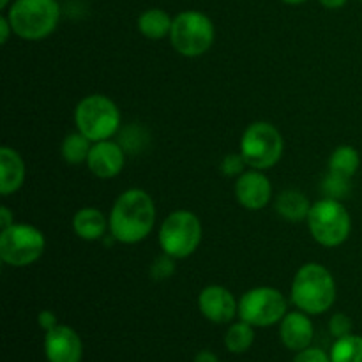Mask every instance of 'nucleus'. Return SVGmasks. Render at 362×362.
<instances>
[{"label":"nucleus","instance_id":"nucleus-1","mask_svg":"<svg viewBox=\"0 0 362 362\" xmlns=\"http://www.w3.org/2000/svg\"><path fill=\"white\" fill-rule=\"evenodd\" d=\"M156 204L147 191L131 187L119 194L110 211V235L120 244L141 243L152 233L156 225Z\"/></svg>","mask_w":362,"mask_h":362},{"label":"nucleus","instance_id":"nucleus-2","mask_svg":"<svg viewBox=\"0 0 362 362\" xmlns=\"http://www.w3.org/2000/svg\"><path fill=\"white\" fill-rule=\"evenodd\" d=\"M338 288L334 276L320 264H304L293 276L290 299L297 310L308 315H322L334 304Z\"/></svg>","mask_w":362,"mask_h":362},{"label":"nucleus","instance_id":"nucleus-3","mask_svg":"<svg viewBox=\"0 0 362 362\" xmlns=\"http://www.w3.org/2000/svg\"><path fill=\"white\" fill-rule=\"evenodd\" d=\"M6 16L14 35L25 41H41L55 32L60 6L59 0H14Z\"/></svg>","mask_w":362,"mask_h":362},{"label":"nucleus","instance_id":"nucleus-4","mask_svg":"<svg viewBox=\"0 0 362 362\" xmlns=\"http://www.w3.org/2000/svg\"><path fill=\"white\" fill-rule=\"evenodd\" d=\"M120 110L113 99L105 94L85 95L74 108V124L92 144L112 140L120 127Z\"/></svg>","mask_w":362,"mask_h":362},{"label":"nucleus","instance_id":"nucleus-5","mask_svg":"<svg viewBox=\"0 0 362 362\" xmlns=\"http://www.w3.org/2000/svg\"><path fill=\"white\" fill-rule=\"evenodd\" d=\"M308 228L311 237L324 247H338L349 240L352 232V218L341 200L322 198L311 205L308 214Z\"/></svg>","mask_w":362,"mask_h":362},{"label":"nucleus","instance_id":"nucleus-6","mask_svg":"<svg viewBox=\"0 0 362 362\" xmlns=\"http://www.w3.org/2000/svg\"><path fill=\"white\" fill-rule=\"evenodd\" d=\"M216 28L211 18L200 11H182L173 18L170 42L179 55L197 59L212 48Z\"/></svg>","mask_w":362,"mask_h":362},{"label":"nucleus","instance_id":"nucleus-7","mask_svg":"<svg viewBox=\"0 0 362 362\" xmlns=\"http://www.w3.org/2000/svg\"><path fill=\"white\" fill-rule=\"evenodd\" d=\"M202 223L194 212L180 209L165 218L159 226V246L161 251L175 260L191 257L202 243Z\"/></svg>","mask_w":362,"mask_h":362},{"label":"nucleus","instance_id":"nucleus-8","mask_svg":"<svg viewBox=\"0 0 362 362\" xmlns=\"http://www.w3.org/2000/svg\"><path fill=\"white\" fill-rule=\"evenodd\" d=\"M285 151V140L276 126L265 120L250 124L240 138V154L250 168L271 170L279 163Z\"/></svg>","mask_w":362,"mask_h":362},{"label":"nucleus","instance_id":"nucleus-9","mask_svg":"<svg viewBox=\"0 0 362 362\" xmlns=\"http://www.w3.org/2000/svg\"><path fill=\"white\" fill-rule=\"evenodd\" d=\"M45 233L28 223H14L0 230V260L11 267H28L42 257Z\"/></svg>","mask_w":362,"mask_h":362},{"label":"nucleus","instance_id":"nucleus-10","mask_svg":"<svg viewBox=\"0 0 362 362\" xmlns=\"http://www.w3.org/2000/svg\"><path fill=\"white\" fill-rule=\"evenodd\" d=\"M285 296L272 286H257L240 297L239 318L253 327H271L279 324L286 315Z\"/></svg>","mask_w":362,"mask_h":362},{"label":"nucleus","instance_id":"nucleus-11","mask_svg":"<svg viewBox=\"0 0 362 362\" xmlns=\"http://www.w3.org/2000/svg\"><path fill=\"white\" fill-rule=\"evenodd\" d=\"M235 200L246 211H262L272 198V184L262 170H247L235 179Z\"/></svg>","mask_w":362,"mask_h":362},{"label":"nucleus","instance_id":"nucleus-12","mask_svg":"<svg viewBox=\"0 0 362 362\" xmlns=\"http://www.w3.org/2000/svg\"><path fill=\"white\" fill-rule=\"evenodd\" d=\"M198 310L212 324H228L239 315V300L225 286L209 285L198 296Z\"/></svg>","mask_w":362,"mask_h":362},{"label":"nucleus","instance_id":"nucleus-13","mask_svg":"<svg viewBox=\"0 0 362 362\" xmlns=\"http://www.w3.org/2000/svg\"><path fill=\"white\" fill-rule=\"evenodd\" d=\"M126 148L113 140H103L92 144L87 158V166L98 179H113L126 166Z\"/></svg>","mask_w":362,"mask_h":362},{"label":"nucleus","instance_id":"nucleus-14","mask_svg":"<svg viewBox=\"0 0 362 362\" xmlns=\"http://www.w3.org/2000/svg\"><path fill=\"white\" fill-rule=\"evenodd\" d=\"M45 354L48 362H81L83 343L74 329L59 324L45 334Z\"/></svg>","mask_w":362,"mask_h":362},{"label":"nucleus","instance_id":"nucleus-15","mask_svg":"<svg viewBox=\"0 0 362 362\" xmlns=\"http://www.w3.org/2000/svg\"><path fill=\"white\" fill-rule=\"evenodd\" d=\"M315 327L311 324L310 315L304 311H292L286 313L285 318L279 322V338L288 350L300 352L308 349L313 341Z\"/></svg>","mask_w":362,"mask_h":362},{"label":"nucleus","instance_id":"nucleus-16","mask_svg":"<svg viewBox=\"0 0 362 362\" xmlns=\"http://www.w3.org/2000/svg\"><path fill=\"white\" fill-rule=\"evenodd\" d=\"M25 161L13 147H0V194L9 197L16 193L25 182Z\"/></svg>","mask_w":362,"mask_h":362},{"label":"nucleus","instance_id":"nucleus-17","mask_svg":"<svg viewBox=\"0 0 362 362\" xmlns=\"http://www.w3.org/2000/svg\"><path fill=\"white\" fill-rule=\"evenodd\" d=\"M73 230L81 240L94 243L105 237L106 230H110V221L99 209L83 207L73 216Z\"/></svg>","mask_w":362,"mask_h":362},{"label":"nucleus","instance_id":"nucleus-18","mask_svg":"<svg viewBox=\"0 0 362 362\" xmlns=\"http://www.w3.org/2000/svg\"><path fill=\"white\" fill-rule=\"evenodd\" d=\"M311 205L313 204L308 200L306 194L297 189H286L276 198V212L290 223L306 221Z\"/></svg>","mask_w":362,"mask_h":362},{"label":"nucleus","instance_id":"nucleus-19","mask_svg":"<svg viewBox=\"0 0 362 362\" xmlns=\"http://www.w3.org/2000/svg\"><path fill=\"white\" fill-rule=\"evenodd\" d=\"M172 25L173 18H170V14L159 7L144 11L136 21L140 34L151 41H161V39L168 37L170 32H172Z\"/></svg>","mask_w":362,"mask_h":362},{"label":"nucleus","instance_id":"nucleus-20","mask_svg":"<svg viewBox=\"0 0 362 362\" xmlns=\"http://www.w3.org/2000/svg\"><path fill=\"white\" fill-rule=\"evenodd\" d=\"M359 151L352 145H339L329 158V173L343 177V179L352 180V177L359 172Z\"/></svg>","mask_w":362,"mask_h":362},{"label":"nucleus","instance_id":"nucleus-21","mask_svg":"<svg viewBox=\"0 0 362 362\" xmlns=\"http://www.w3.org/2000/svg\"><path fill=\"white\" fill-rule=\"evenodd\" d=\"M92 148V141L80 131L69 133L62 141V158L67 165H81L87 163L88 152Z\"/></svg>","mask_w":362,"mask_h":362},{"label":"nucleus","instance_id":"nucleus-22","mask_svg":"<svg viewBox=\"0 0 362 362\" xmlns=\"http://www.w3.org/2000/svg\"><path fill=\"white\" fill-rule=\"evenodd\" d=\"M255 343V327L247 322L240 320L230 325L225 336V346L232 354H244L251 349Z\"/></svg>","mask_w":362,"mask_h":362},{"label":"nucleus","instance_id":"nucleus-23","mask_svg":"<svg viewBox=\"0 0 362 362\" xmlns=\"http://www.w3.org/2000/svg\"><path fill=\"white\" fill-rule=\"evenodd\" d=\"M331 362H362V336L350 334L336 339L331 349Z\"/></svg>","mask_w":362,"mask_h":362},{"label":"nucleus","instance_id":"nucleus-24","mask_svg":"<svg viewBox=\"0 0 362 362\" xmlns=\"http://www.w3.org/2000/svg\"><path fill=\"white\" fill-rule=\"evenodd\" d=\"M322 191H324L327 198L343 200L350 193V179H343V177L329 173L324 179V182H322Z\"/></svg>","mask_w":362,"mask_h":362},{"label":"nucleus","instance_id":"nucleus-25","mask_svg":"<svg viewBox=\"0 0 362 362\" xmlns=\"http://www.w3.org/2000/svg\"><path fill=\"white\" fill-rule=\"evenodd\" d=\"M173 272H175V258L168 257V255L165 253H163V257H159L151 267V276L156 281L168 279Z\"/></svg>","mask_w":362,"mask_h":362},{"label":"nucleus","instance_id":"nucleus-26","mask_svg":"<svg viewBox=\"0 0 362 362\" xmlns=\"http://www.w3.org/2000/svg\"><path fill=\"white\" fill-rule=\"evenodd\" d=\"M352 329H354L352 318L345 313L332 315L331 322H329V331H331V334L334 336L336 339L350 336L352 334Z\"/></svg>","mask_w":362,"mask_h":362},{"label":"nucleus","instance_id":"nucleus-27","mask_svg":"<svg viewBox=\"0 0 362 362\" xmlns=\"http://www.w3.org/2000/svg\"><path fill=\"white\" fill-rule=\"evenodd\" d=\"M246 161H244L243 154L240 152H235V154H226L221 161V172L223 175L226 177H239L244 173V168H246Z\"/></svg>","mask_w":362,"mask_h":362},{"label":"nucleus","instance_id":"nucleus-28","mask_svg":"<svg viewBox=\"0 0 362 362\" xmlns=\"http://www.w3.org/2000/svg\"><path fill=\"white\" fill-rule=\"evenodd\" d=\"M293 362H331V356H327V354L320 349L308 346V349L297 352Z\"/></svg>","mask_w":362,"mask_h":362},{"label":"nucleus","instance_id":"nucleus-29","mask_svg":"<svg viewBox=\"0 0 362 362\" xmlns=\"http://www.w3.org/2000/svg\"><path fill=\"white\" fill-rule=\"evenodd\" d=\"M37 324L42 331L48 332V331H52L53 327H57V325H59V322H57V317L53 311L45 310L37 315Z\"/></svg>","mask_w":362,"mask_h":362},{"label":"nucleus","instance_id":"nucleus-30","mask_svg":"<svg viewBox=\"0 0 362 362\" xmlns=\"http://www.w3.org/2000/svg\"><path fill=\"white\" fill-rule=\"evenodd\" d=\"M11 34H14L13 27H11L9 18L4 14V16H0V45H6L9 41Z\"/></svg>","mask_w":362,"mask_h":362},{"label":"nucleus","instance_id":"nucleus-31","mask_svg":"<svg viewBox=\"0 0 362 362\" xmlns=\"http://www.w3.org/2000/svg\"><path fill=\"white\" fill-rule=\"evenodd\" d=\"M14 225V214L9 211V207L2 205L0 207V230H6Z\"/></svg>","mask_w":362,"mask_h":362},{"label":"nucleus","instance_id":"nucleus-32","mask_svg":"<svg viewBox=\"0 0 362 362\" xmlns=\"http://www.w3.org/2000/svg\"><path fill=\"white\" fill-rule=\"evenodd\" d=\"M194 362H219V359L216 354L209 352V350H202V352H198L197 357H194Z\"/></svg>","mask_w":362,"mask_h":362},{"label":"nucleus","instance_id":"nucleus-33","mask_svg":"<svg viewBox=\"0 0 362 362\" xmlns=\"http://www.w3.org/2000/svg\"><path fill=\"white\" fill-rule=\"evenodd\" d=\"M318 2L322 4V6L325 7V9H341L343 6H345L349 0H318Z\"/></svg>","mask_w":362,"mask_h":362},{"label":"nucleus","instance_id":"nucleus-34","mask_svg":"<svg viewBox=\"0 0 362 362\" xmlns=\"http://www.w3.org/2000/svg\"><path fill=\"white\" fill-rule=\"evenodd\" d=\"M281 2L288 4V6H299V4H304V2H308V0H281Z\"/></svg>","mask_w":362,"mask_h":362},{"label":"nucleus","instance_id":"nucleus-35","mask_svg":"<svg viewBox=\"0 0 362 362\" xmlns=\"http://www.w3.org/2000/svg\"><path fill=\"white\" fill-rule=\"evenodd\" d=\"M11 0H0V9L2 11H6V9H9V6H11Z\"/></svg>","mask_w":362,"mask_h":362},{"label":"nucleus","instance_id":"nucleus-36","mask_svg":"<svg viewBox=\"0 0 362 362\" xmlns=\"http://www.w3.org/2000/svg\"><path fill=\"white\" fill-rule=\"evenodd\" d=\"M361 2H362V0H361Z\"/></svg>","mask_w":362,"mask_h":362}]
</instances>
